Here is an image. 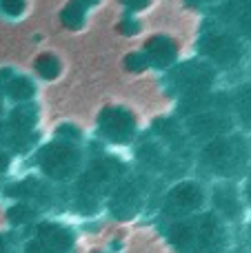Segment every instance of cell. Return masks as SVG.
Returning <instances> with one entry per match:
<instances>
[{"instance_id": "6da1fadb", "label": "cell", "mask_w": 251, "mask_h": 253, "mask_svg": "<svg viewBox=\"0 0 251 253\" xmlns=\"http://www.w3.org/2000/svg\"><path fill=\"white\" fill-rule=\"evenodd\" d=\"M178 247L191 253H220L225 247V229L213 215L191 224H180L173 231Z\"/></svg>"}, {"instance_id": "7a4b0ae2", "label": "cell", "mask_w": 251, "mask_h": 253, "mask_svg": "<svg viewBox=\"0 0 251 253\" xmlns=\"http://www.w3.org/2000/svg\"><path fill=\"white\" fill-rule=\"evenodd\" d=\"M205 160L213 171L222 175H236L247 167L249 162V147L243 138H220L213 140L205 149Z\"/></svg>"}, {"instance_id": "3957f363", "label": "cell", "mask_w": 251, "mask_h": 253, "mask_svg": "<svg viewBox=\"0 0 251 253\" xmlns=\"http://www.w3.org/2000/svg\"><path fill=\"white\" fill-rule=\"evenodd\" d=\"M80 160V153L69 144H51L40 153V167L44 169V173H49L51 178H69L76 171Z\"/></svg>"}, {"instance_id": "277c9868", "label": "cell", "mask_w": 251, "mask_h": 253, "mask_svg": "<svg viewBox=\"0 0 251 253\" xmlns=\"http://www.w3.org/2000/svg\"><path fill=\"white\" fill-rule=\"evenodd\" d=\"M205 51L218 65H234L243 56V44L229 34H216L205 40Z\"/></svg>"}, {"instance_id": "5b68a950", "label": "cell", "mask_w": 251, "mask_h": 253, "mask_svg": "<svg viewBox=\"0 0 251 253\" xmlns=\"http://www.w3.org/2000/svg\"><path fill=\"white\" fill-rule=\"evenodd\" d=\"M102 131L109 135L111 140H127L133 131V120L127 111L123 109H109L102 114Z\"/></svg>"}, {"instance_id": "8992f818", "label": "cell", "mask_w": 251, "mask_h": 253, "mask_svg": "<svg viewBox=\"0 0 251 253\" xmlns=\"http://www.w3.org/2000/svg\"><path fill=\"white\" fill-rule=\"evenodd\" d=\"M203 202V193H200V187L191 182H185L180 187H176L169 196V207L176 211H194L200 207Z\"/></svg>"}, {"instance_id": "52a82bcc", "label": "cell", "mask_w": 251, "mask_h": 253, "mask_svg": "<svg viewBox=\"0 0 251 253\" xmlns=\"http://www.w3.org/2000/svg\"><path fill=\"white\" fill-rule=\"evenodd\" d=\"M231 129V123L225 116H216V114H207L200 116V118L191 120V131L200 135H209V138H216V135L225 133Z\"/></svg>"}, {"instance_id": "ba28073f", "label": "cell", "mask_w": 251, "mask_h": 253, "mask_svg": "<svg viewBox=\"0 0 251 253\" xmlns=\"http://www.w3.org/2000/svg\"><path fill=\"white\" fill-rule=\"evenodd\" d=\"M178 83L182 84V89H205L209 83H211V71L203 65H189L185 69H180L178 74Z\"/></svg>"}, {"instance_id": "9c48e42d", "label": "cell", "mask_w": 251, "mask_h": 253, "mask_svg": "<svg viewBox=\"0 0 251 253\" xmlns=\"http://www.w3.org/2000/svg\"><path fill=\"white\" fill-rule=\"evenodd\" d=\"M213 202H216L218 211L231 220L240 218V213H243V205H240L238 196H236V191L231 187H218L216 193H213Z\"/></svg>"}, {"instance_id": "30bf717a", "label": "cell", "mask_w": 251, "mask_h": 253, "mask_svg": "<svg viewBox=\"0 0 251 253\" xmlns=\"http://www.w3.org/2000/svg\"><path fill=\"white\" fill-rule=\"evenodd\" d=\"M225 13L243 34L251 36V0H231Z\"/></svg>"}, {"instance_id": "8fae6325", "label": "cell", "mask_w": 251, "mask_h": 253, "mask_svg": "<svg viewBox=\"0 0 251 253\" xmlns=\"http://www.w3.org/2000/svg\"><path fill=\"white\" fill-rule=\"evenodd\" d=\"M116 171H118V165H116V162H109V160L98 162L93 169H89L87 178H84V189H89V191L93 189V191H96V189L105 187V184L116 175Z\"/></svg>"}, {"instance_id": "7c38bea8", "label": "cell", "mask_w": 251, "mask_h": 253, "mask_svg": "<svg viewBox=\"0 0 251 253\" xmlns=\"http://www.w3.org/2000/svg\"><path fill=\"white\" fill-rule=\"evenodd\" d=\"M147 53H149V58L156 65H169L173 60V56H176V49L167 38H156L147 44Z\"/></svg>"}, {"instance_id": "4fadbf2b", "label": "cell", "mask_w": 251, "mask_h": 253, "mask_svg": "<svg viewBox=\"0 0 251 253\" xmlns=\"http://www.w3.org/2000/svg\"><path fill=\"white\" fill-rule=\"evenodd\" d=\"M234 107H236L238 118L247 126H251V84H245V87H240L238 91H236Z\"/></svg>"}, {"instance_id": "5bb4252c", "label": "cell", "mask_w": 251, "mask_h": 253, "mask_svg": "<svg viewBox=\"0 0 251 253\" xmlns=\"http://www.w3.org/2000/svg\"><path fill=\"white\" fill-rule=\"evenodd\" d=\"M87 2L89 0H74V4L62 13V20H65L67 27H78L80 22H83V9Z\"/></svg>"}, {"instance_id": "9a60e30c", "label": "cell", "mask_w": 251, "mask_h": 253, "mask_svg": "<svg viewBox=\"0 0 251 253\" xmlns=\"http://www.w3.org/2000/svg\"><path fill=\"white\" fill-rule=\"evenodd\" d=\"M11 123L16 129H29L31 125H34V109L31 107H20V109H16L13 111V116H11Z\"/></svg>"}, {"instance_id": "2e32d148", "label": "cell", "mask_w": 251, "mask_h": 253, "mask_svg": "<svg viewBox=\"0 0 251 253\" xmlns=\"http://www.w3.org/2000/svg\"><path fill=\"white\" fill-rule=\"evenodd\" d=\"M36 69H38V74L44 76V78H53V76L58 74V60L53 56H40L38 60H36Z\"/></svg>"}, {"instance_id": "e0dca14e", "label": "cell", "mask_w": 251, "mask_h": 253, "mask_svg": "<svg viewBox=\"0 0 251 253\" xmlns=\"http://www.w3.org/2000/svg\"><path fill=\"white\" fill-rule=\"evenodd\" d=\"M9 93H11L13 98H18V100H27V98L34 93V87L29 84V80L16 78L11 84H9Z\"/></svg>"}, {"instance_id": "ac0fdd59", "label": "cell", "mask_w": 251, "mask_h": 253, "mask_svg": "<svg viewBox=\"0 0 251 253\" xmlns=\"http://www.w3.org/2000/svg\"><path fill=\"white\" fill-rule=\"evenodd\" d=\"M0 7L9 13V16H16L22 11V0H0Z\"/></svg>"}, {"instance_id": "d6986e66", "label": "cell", "mask_w": 251, "mask_h": 253, "mask_svg": "<svg viewBox=\"0 0 251 253\" xmlns=\"http://www.w3.org/2000/svg\"><path fill=\"white\" fill-rule=\"evenodd\" d=\"M127 67H131V69H142V67H145V56H129Z\"/></svg>"}, {"instance_id": "ffe728a7", "label": "cell", "mask_w": 251, "mask_h": 253, "mask_svg": "<svg viewBox=\"0 0 251 253\" xmlns=\"http://www.w3.org/2000/svg\"><path fill=\"white\" fill-rule=\"evenodd\" d=\"M125 2H127L129 7H142V4H145L147 0H125Z\"/></svg>"}, {"instance_id": "44dd1931", "label": "cell", "mask_w": 251, "mask_h": 253, "mask_svg": "<svg viewBox=\"0 0 251 253\" xmlns=\"http://www.w3.org/2000/svg\"><path fill=\"white\" fill-rule=\"evenodd\" d=\"M247 198H249V202H251V175H249V184H247Z\"/></svg>"}]
</instances>
